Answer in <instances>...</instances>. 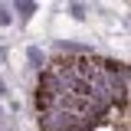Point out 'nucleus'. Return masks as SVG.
Masks as SVG:
<instances>
[{
  "label": "nucleus",
  "instance_id": "nucleus-1",
  "mask_svg": "<svg viewBox=\"0 0 131 131\" xmlns=\"http://www.w3.org/2000/svg\"><path fill=\"white\" fill-rule=\"evenodd\" d=\"M26 59H30L36 69H43V62H46V56H43V52H39L36 46H30V49H26Z\"/></svg>",
  "mask_w": 131,
  "mask_h": 131
},
{
  "label": "nucleus",
  "instance_id": "nucleus-2",
  "mask_svg": "<svg viewBox=\"0 0 131 131\" xmlns=\"http://www.w3.org/2000/svg\"><path fill=\"white\" fill-rule=\"evenodd\" d=\"M16 10H20L23 16H33V0H20V3H16Z\"/></svg>",
  "mask_w": 131,
  "mask_h": 131
},
{
  "label": "nucleus",
  "instance_id": "nucleus-3",
  "mask_svg": "<svg viewBox=\"0 0 131 131\" xmlns=\"http://www.w3.org/2000/svg\"><path fill=\"white\" fill-rule=\"evenodd\" d=\"M7 23H10V13H7V10L0 7V26H7Z\"/></svg>",
  "mask_w": 131,
  "mask_h": 131
},
{
  "label": "nucleus",
  "instance_id": "nucleus-4",
  "mask_svg": "<svg viewBox=\"0 0 131 131\" xmlns=\"http://www.w3.org/2000/svg\"><path fill=\"white\" fill-rule=\"evenodd\" d=\"M0 95H7V89H3V79H0Z\"/></svg>",
  "mask_w": 131,
  "mask_h": 131
}]
</instances>
